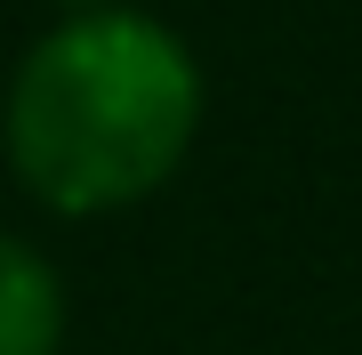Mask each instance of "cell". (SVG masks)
Returning <instances> with one entry per match:
<instances>
[{
  "label": "cell",
  "instance_id": "1",
  "mask_svg": "<svg viewBox=\"0 0 362 355\" xmlns=\"http://www.w3.org/2000/svg\"><path fill=\"white\" fill-rule=\"evenodd\" d=\"M202 130L185 40L137 9H81L33 40L8 81V162L33 202L97 218L145 202Z\"/></svg>",
  "mask_w": 362,
  "mask_h": 355
},
{
  "label": "cell",
  "instance_id": "2",
  "mask_svg": "<svg viewBox=\"0 0 362 355\" xmlns=\"http://www.w3.org/2000/svg\"><path fill=\"white\" fill-rule=\"evenodd\" d=\"M65 339V283L33 242L0 235V355H57Z\"/></svg>",
  "mask_w": 362,
  "mask_h": 355
},
{
  "label": "cell",
  "instance_id": "3",
  "mask_svg": "<svg viewBox=\"0 0 362 355\" xmlns=\"http://www.w3.org/2000/svg\"><path fill=\"white\" fill-rule=\"evenodd\" d=\"M65 9H113V0H65Z\"/></svg>",
  "mask_w": 362,
  "mask_h": 355
}]
</instances>
